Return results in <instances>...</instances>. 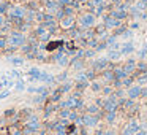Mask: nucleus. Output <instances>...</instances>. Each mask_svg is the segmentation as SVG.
<instances>
[{
    "mask_svg": "<svg viewBox=\"0 0 147 135\" xmlns=\"http://www.w3.org/2000/svg\"><path fill=\"white\" fill-rule=\"evenodd\" d=\"M16 2H17V3H21V5H25L29 0H16Z\"/></svg>",
    "mask_w": 147,
    "mask_h": 135,
    "instance_id": "obj_44",
    "label": "nucleus"
},
{
    "mask_svg": "<svg viewBox=\"0 0 147 135\" xmlns=\"http://www.w3.org/2000/svg\"><path fill=\"white\" fill-rule=\"evenodd\" d=\"M78 2H79V3H81V5H86L87 2H89V0H78Z\"/></svg>",
    "mask_w": 147,
    "mask_h": 135,
    "instance_id": "obj_47",
    "label": "nucleus"
},
{
    "mask_svg": "<svg viewBox=\"0 0 147 135\" xmlns=\"http://www.w3.org/2000/svg\"><path fill=\"white\" fill-rule=\"evenodd\" d=\"M101 92L104 94V95H111V94H112L114 91H112V87H111V86H103Z\"/></svg>",
    "mask_w": 147,
    "mask_h": 135,
    "instance_id": "obj_32",
    "label": "nucleus"
},
{
    "mask_svg": "<svg viewBox=\"0 0 147 135\" xmlns=\"http://www.w3.org/2000/svg\"><path fill=\"white\" fill-rule=\"evenodd\" d=\"M101 73H103V78H104V80H108V81H111V83L116 80V75H114V69H106L104 72H101Z\"/></svg>",
    "mask_w": 147,
    "mask_h": 135,
    "instance_id": "obj_18",
    "label": "nucleus"
},
{
    "mask_svg": "<svg viewBox=\"0 0 147 135\" xmlns=\"http://www.w3.org/2000/svg\"><path fill=\"white\" fill-rule=\"evenodd\" d=\"M55 110H57V107H48V108H45V116H46V118H48V116H51Z\"/></svg>",
    "mask_w": 147,
    "mask_h": 135,
    "instance_id": "obj_31",
    "label": "nucleus"
},
{
    "mask_svg": "<svg viewBox=\"0 0 147 135\" xmlns=\"http://www.w3.org/2000/svg\"><path fill=\"white\" fill-rule=\"evenodd\" d=\"M109 67H111V60L108 59V57H98V59L93 60V64H92V69L95 70L96 73L104 72V70L109 69Z\"/></svg>",
    "mask_w": 147,
    "mask_h": 135,
    "instance_id": "obj_8",
    "label": "nucleus"
},
{
    "mask_svg": "<svg viewBox=\"0 0 147 135\" xmlns=\"http://www.w3.org/2000/svg\"><path fill=\"white\" fill-rule=\"evenodd\" d=\"M136 135H147V132H146V130H142V129H139Z\"/></svg>",
    "mask_w": 147,
    "mask_h": 135,
    "instance_id": "obj_43",
    "label": "nucleus"
},
{
    "mask_svg": "<svg viewBox=\"0 0 147 135\" xmlns=\"http://www.w3.org/2000/svg\"><path fill=\"white\" fill-rule=\"evenodd\" d=\"M32 135H45V132H40V130H38V132H33Z\"/></svg>",
    "mask_w": 147,
    "mask_h": 135,
    "instance_id": "obj_46",
    "label": "nucleus"
},
{
    "mask_svg": "<svg viewBox=\"0 0 147 135\" xmlns=\"http://www.w3.org/2000/svg\"><path fill=\"white\" fill-rule=\"evenodd\" d=\"M90 87H92V91H93V92H100V91L103 89V86H101L100 83H96V81H93V83L90 84Z\"/></svg>",
    "mask_w": 147,
    "mask_h": 135,
    "instance_id": "obj_29",
    "label": "nucleus"
},
{
    "mask_svg": "<svg viewBox=\"0 0 147 135\" xmlns=\"http://www.w3.org/2000/svg\"><path fill=\"white\" fill-rule=\"evenodd\" d=\"M78 24V19H76L74 14H67V16H63L59 21V26H60V29H63V30H68V29L74 27V26Z\"/></svg>",
    "mask_w": 147,
    "mask_h": 135,
    "instance_id": "obj_7",
    "label": "nucleus"
},
{
    "mask_svg": "<svg viewBox=\"0 0 147 135\" xmlns=\"http://www.w3.org/2000/svg\"><path fill=\"white\" fill-rule=\"evenodd\" d=\"M136 60H134V59H128L127 60V62H125V64H123V69H125V72H127L128 73V75H133V73H134V70H136Z\"/></svg>",
    "mask_w": 147,
    "mask_h": 135,
    "instance_id": "obj_13",
    "label": "nucleus"
},
{
    "mask_svg": "<svg viewBox=\"0 0 147 135\" xmlns=\"http://www.w3.org/2000/svg\"><path fill=\"white\" fill-rule=\"evenodd\" d=\"M11 76H19V72H17V70H13V72H11Z\"/></svg>",
    "mask_w": 147,
    "mask_h": 135,
    "instance_id": "obj_45",
    "label": "nucleus"
},
{
    "mask_svg": "<svg viewBox=\"0 0 147 135\" xmlns=\"http://www.w3.org/2000/svg\"><path fill=\"white\" fill-rule=\"evenodd\" d=\"M120 52L122 56H130L134 52V43L131 40H127V42L122 43V48H120Z\"/></svg>",
    "mask_w": 147,
    "mask_h": 135,
    "instance_id": "obj_10",
    "label": "nucleus"
},
{
    "mask_svg": "<svg viewBox=\"0 0 147 135\" xmlns=\"http://www.w3.org/2000/svg\"><path fill=\"white\" fill-rule=\"evenodd\" d=\"M130 29H133V30H134V29H139V22H130Z\"/></svg>",
    "mask_w": 147,
    "mask_h": 135,
    "instance_id": "obj_37",
    "label": "nucleus"
},
{
    "mask_svg": "<svg viewBox=\"0 0 147 135\" xmlns=\"http://www.w3.org/2000/svg\"><path fill=\"white\" fill-rule=\"evenodd\" d=\"M40 127H41V124H40V121H38V118L30 114V116L25 119V124H24V127H22V132H24L25 135H32L33 132L40 130Z\"/></svg>",
    "mask_w": 147,
    "mask_h": 135,
    "instance_id": "obj_4",
    "label": "nucleus"
},
{
    "mask_svg": "<svg viewBox=\"0 0 147 135\" xmlns=\"http://www.w3.org/2000/svg\"><path fill=\"white\" fill-rule=\"evenodd\" d=\"M60 97H62V92L57 89V91H55V92L51 95V100H52V102H59V100H60Z\"/></svg>",
    "mask_w": 147,
    "mask_h": 135,
    "instance_id": "obj_30",
    "label": "nucleus"
},
{
    "mask_svg": "<svg viewBox=\"0 0 147 135\" xmlns=\"http://www.w3.org/2000/svg\"><path fill=\"white\" fill-rule=\"evenodd\" d=\"M98 121H100L98 116L90 114V113H84V114H81V116H79L76 122H79V124H82V126H86V127H93V126H96V122H98Z\"/></svg>",
    "mask_w": 147,
    "mask_h": 135,
    "instance_id": "obj_5",
    "label": "nucleus"
},
{
    "mask_svg": "<svg viewBox=\"0 0 147 135\" xmlns=\"http://www.w3.org/2000/svg\"><path fill=\"white\" fill-rule=\"evenodd\" d=\"M141 89H142V87H141L139 84H136V86H130V87H128V91H127V97L131 99V100L141 97Z\"/></svg>",
    "mask_w": 147,
    "mask_h": 135,
    "instance_id": "obj_11",
    "label": "nucleus"
},
{
    "mask_svg": "<svg viewBox=\"0 0 147 135\" xmlns=\"http://www.w3.org/2000/svg\"><path fill=\"white\" fill-rule=\"evenodd\" d=\"M139 129H141V127H139V124H138L136 121H131L130 124L125 127V130H123V134H122V135H136Z\"/></svg>",
    "mask_w": 147,
    "mask_h": 135,
    "instance_id": "obj_12",
    "label": "nucleus"
},
{
    "mask_svg": "<svg viewBox=\"0 0 147 135\" xmlns=\"http://www.w3.org/2000/svg\"><path fill=\"white\" fill-rule=\"evenodd\" d=\"M37 11H38V10H35V8H29V7H27V13H25V17H24V19L29 22V24H33V22H35Z\"/></svg>",
    "mask_w": 147,
    "mask_h": 135,
    "instance_id": "obj_14",
    "label": "nucleus"
},
{
    "mask_svg": "<svg viewBox=\"0 0 147 135\" xmlns=\"http://www.w3.org/2000/svg\"><path fill=\"white\" fill-rule=\"evenodd\" d=\"M141 97L147 99V87H142V89H141Z\"/></svg>",
    "mask_w": 147,
    "mask_h": 135,
    "instance_id": "obj_36",
    "label": "nucleus"
},
{
    "mask_svg": "<svg viewBox=\"0 0 147 135\" xmlns=\"http://www.w3.org/2000/svg\"><path fill=\"white\" fill-rule=\"evenodd\" d=\"M108 59H109L111 62H116V60L122 59V52L116 51V49H109V51H108Z\"/></svg>",
    "mask_w": 147,
    "mask_h": 135,
    "instance_id": "obj_16",
    "label": "nucleus"
},
{
    "mask_svg": "<svg viewBox=\"0 0 147 135\" xmlns=\"http://www.w3.org/2000/svg\"><path fill=\"white\" fill-rule=\"evenodd\" d=\"M59 5H60V8L67 7V5H71V0H57Z\"/></svg>",
    "mask_w": 147,
    "mask_h": 135,
    "instance_id": "obj_35",
    "label": "nucleus"
},
{
    "mask_svg": "<svg viewBox=\"0 0 147 135\" xmlns=\"http://www.w3.org/2000/svg\"><path fill=\"white\" fill-rule=\"evenodd\" d=\"M25 13H27V7L25 5H13V7L8 10L7 13V19L8 21H14V19H24L25 17Z\"/></svg>",
    "mask_w": 147,
    "mask_h": 135,
    "instance_id": "obj_3",
    "label": "nucleus"
},
{
    "mask_svg": "<svg viewBox=\"0 0 147 135\" xmlns=\"http://www.w3.org/2000/svg\"><path fill=\"white\" fill-rule=\"evenodd\" d=\"M133 35H134V30H133V29H127V30L120 35V38L127 42V40H131V38H133Z\"/></svg>",
    "mask_w": 147,
    "mask_h": 135,
    "instance_id": "obj_23",
    "label": "nucleus"
},
{
    "mask_svg": "<svg viewBox=\"0 0 147 135\" xmlns=\"http://www.w3.org/2000/svg\"><path fill=\"white\" fill-rule=\"evenodd\" d=\"M136 81H138L139 84H147V72L138 75V76H136Z\"/></svg>",
    "mask_w": 147,
    "mask_h": 135,
    "instance_id": "obj_25",
    "label": "nucleus"
},
{
    "mask_svg": "<svg viewBox=\"0 0 147 135\" xmlns=\"http://www.w3.org/2000/svg\"><path fill=\"white\" fill-rule=\"evenodd\" d=\"M10 95V91H3V92L0 94V99H5V97H8Z\"/></svg>",
    "mask_w": 147,
    "mask_h": 135,
    "instance_id": "obj_40",
    "label": "nucleus"
},
{
    "mask_svg": "<svg viewBox=\"0 0 147 135\" xmlns=\"http://www.w3.org/2000/svg\"><path fill=\"white\" fill-rule=\"evenodd\" d=\"M40 81H45L46 84H52L55 81V78L52 75H49V73H45V72H41V76H40Z\"/></svg>",
    "mask_w": 147,
    "mask_h": 135,
    "instance_id": "obj_19",
    "label": "nucleus"
},
{
    "mask_svg": "<svg viewBox=\"0 0 147 135\" xmlns=\"http://www.w3.org/2000/svg\"><path fill=\"white\" fill-rule=\"evenodd\" d=\"M16 89L17 91H24L25 89V84H24V81H22V80L16 81Z\"/></svg>",
    "mask_w": 147,
    "mask_h": 135,
    "instance_id": "obj_33",
    "label": "nucleus"
},
{
    "mask_svg": "<svg viewBox=\"0 0 147 135\" xmlns=\"http://www.w3.org/2000/svg\"><path fill=\"white\" fill-rule=\"evenodd\" d=\"M146 56H147V45H144V46H142V49L139 51V59H144Z\"/></svg>",
    "mask_w": 147,
    "mask_h": 135,
    "instance_id": "obj_34",
    "label": "nucleus"
},
{
    "mask_svg": "<svg viewBox=\"0 0 147 135\" xmlns=\"http://www.w3.org/2000/svg\"><path fill=\"white\" fill-rule=\"evenodd\" d=\"M14 113H16V111H14V110H7V111H5V116H7V118H8V116H13Z\"/></svg>",
    "mask_w": 147,
    "mask_h": 135,
    "instance_id": "obj_39",
    "label": "nucleus"
},
{
    "mask_svg": "<svg viewBox=\"0 0 147 135\" xmlns=\"http://www.w3.org/2000/svg\"><path fill=\"white\" fill-rule=\"evenodd\" d=\"M59 91H60L62 94H65V92H68V91H71V84L70 83H63L60 87H59Z\"/></svg>",
    "mask_w": 147,
    "mask_h": 135,
    "instance_id": "obj_28",
    "label": "nucleus"
},
{
    "mask_svg": "<svg viewBox=\"0 0 147 135\" xmlns=\"http://www.w3.org/2000/svg\"><path fill=\"white\" fill-rule=\"evenodd\" d=\"M13 7V5L10 3V0H0V14H3V16H7L8 10Z\"/></svg>",
    "mask_w": 147,
    "mask_h": 135,
    "instance_id": "obj_17",
    "label": "nucleus"
},
{
    "mask_svg": "<svg viewBox=\"0 0 147 135\" xmlns=\"http://www.w3.org/2000/svg\"><path fill=\"white\" fill-rule=\"evenodd\" d=\"M33 34L37 35V38H38V42H40V43L48 42L49 37H51V32L48 30V27H45V24H38L37 27H35Z\"/></svg>",
    "mask_w": 147,
    "mask_h": 135,
    "instance_id": "obj_6",
    "label": "nucleus"
},
{
    "mask_svg": "<svg viewBox=\"0 0 147 135\" xmlns=\"http://www.w3.org/2000/svg\"><path fill=\"white\" fill-rule=\"evenodd\" d=\"M7 21V16H3V14H0V29H2V26H3V22Z\"/></svg>",
    "mask_w": 147,
    "mask_h": 135,
    "instance_id": "obj_38",
    "label": "nucleus"
},
{
    "mask_svg": "<svg viewBox=\"0 0 147 135\" xmlns=\"http://www.w3.org/2000/svg\"><path fill=\"white\" fill-rule=\"evenodd\" d=\"M0 135H2V134H0Z\"/></svg>",
    "mask_w": 147,
    "mask_h": 135,
    "instance_id": "obj_48",
    "label": "nucleus"
},
{
    "mask_svg": "<svg viewBox=\"0 0 147 135\" xmlns=\"http://www.w3.org/2000/svg\"><path fill=\"white\" fill-rule=\"evenodd\" d=\"M95 54H96V49H93V48L84 49V59H87V57H93Z\"/></svg>",
    "mask_w": 147,
    "mask_h": 135,
    "instance_id": "obj_26",
    "label": "nucleus"
},
{
    "mask_svg": "<svg viewBox=\"0 0 147 135\" xmlns=\"http://www.w3.org/2000/svg\"><path fill=\"white\" fill-rule=\"evenodd\" d=\"M10 62L13 64V65H22V64H24V59H22V57H10Z\"/></svg>",
    "mask_w": 147,
    "mask_h": 135,
    "instance_id": "obj_27",
    "label": "nucleus"
},
{
    "mask_svg": "<svg viewBox=\"0 0 147 135\" xmlns=\"http://www.w3.org/2000/svg\"><path fill=\"white\" fill-rule=\"evenodd\" d=\"M117 118V111H104V119L108 122H114Z\"/></svg>",
    "mask_w": 147,
    "mask_h": 135,
    "instance_id": "obj_22",
    "label": "nucleus"
},
{
    "mask_svg": "<svg viewBox=\"0 0 147 135\" xmlns=\"http://www.w3.org/2000/svg\"><path fill=\"white\" fill-rule=\"evenodd\" d=\"M122 22H123V21H119V19H116V17H114L112 14H109V13H106L104 16H103V24L106 26L108 29H111V30H114V29L120 27V26H122Z\"/></svg>",
    "mask_w": 147,
    "mask_h": 135,
    "instance_id": "obj_9",
    "label": "nucleus"
},
{
    "mask_svg": "<svg viewBox=\"0 0 147 135\" xmlns=\"http://www.w3.org/2000/svg\"><path fill=\"white\" fill-rule=\"evenodd\" d=\"M96 19H98V17H96L93 13L86 11V13H82L81 16L78 17V26L82 29V30H86V29H93L95 24H96Z\"/></svg>",
    "mask_w": 147,
    "mask_h": 135,
    "instance_id": "obj_2",
    "label": "nucleus"
},
{
    "mask_svg": "<svg viewBox=\"0 0 147 135\" xmlns=\"http://www.w3.org/2000/svg\"><path fill=\"white\" fill-rule=\"evenodd\" d=\"M8 38V46H13V48H22V46L27 43V37H25L24 32L17 30V29H13L10 34L7 35Z\"/></svg>",
    "mask_w": 147,
    "mask_h": 135,
    "instance_id": "obj_1",
    "label": "nucleus"
},
{
    "mask_svg": "<svg viewBox=\"0 0 147 135\" xmlns=\"http://www.w3.org/2000/svg\"><path fill=\"white\" fill-rule=\"evenodd\" d=\"M103 135H116V132L114 130H104V134Z\"/></svg>",
    "mask_w": 147,
    "mask_h": 135,
    "instance_id": "obj_41",
    "label": "nucleus"
},
{
    "mask_svg": "<svg viewBox=\"0 0 147 135\" xmlns=\"http://www.w3.org/2000/svg\"><path fill=\"white\" fill-rule=\"evenodd\" d=\"M65 78H67V73H62V75L59 76L57 80H59V81H62V80H65Z\"/></svg>",
    "mask_w": 147,
    "mask_h": 135,
    "instance_id": "obj_42",
    "label": "nucleus"
},
{
    "mask_svg": "<svg viewBox=\"0 0 147 135\" xmlns=\"http://www.w3.org/2000/svg\"><path fill=\"white\" fill-rule=\"evenodd\" d=\"M70 114H71V110H70V108H60V111H59V118L60 119H68L70 121Z\"/></svg>",
    "mask_w": 147,
    "mask_h": 135,
    "instance_id": "obj_21",
    "label": "nucleus"
},
{
    "mask_svg": "<svg viewBox=\"0 0 147 135\" xmlns=\"http://www.w3.org/2000/svg\"><path fill=\"white\" fill-rule=\"evenodd\" d=\"M114 75H116V80L123 81L128 76V73L125 72V69H123V67H119V69H114Z\"/></svg>",
    "mask_w": 147,
    "mask_h": 135,
    "instance_id": "obj_15",
    "label": "nucleus"
},
{
    "mask_svg": "<svg viewBox=\"0 0 147 135\" xmlns=\"http://www.w3.org/2000/svg\"><path fill=\"white\" fill-rule=\"evenodd\" d=\"M29 76H30V81H40L41 72L38 69H30L29 70Z\"/></svg>",
    "mask_w": 147,
    "mask_h": 135,
    "instance_id": "obj_20",
    "label": "nucleus"
},
{
    "mask_svg": "<svg viewBox=\"0 0 147 135\" xmlns=\"http://www.w3.org/2000/svg\"><path fill=\"white\" fill-rule=\"evenodd\" d=\"M134 7L139 11H147V2L146 0H136V2H134Z\"/></svg>",
    "mask_w": 147,
    "mask_h": 135,
    "instance_id": "obj_24",
    "label": "nucleus"
}]
</instances>
